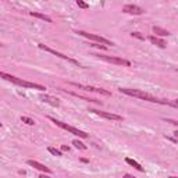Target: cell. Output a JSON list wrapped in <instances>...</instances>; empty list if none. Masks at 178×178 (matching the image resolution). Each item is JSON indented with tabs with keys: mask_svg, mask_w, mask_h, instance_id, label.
<instances>
[{
	"mask_svg": "<svg viewBox=\"0 0 178 178\" xmlns=\"http://www.w3.org/2000/svg\"><path fill=\"white\" fill-rule=\"evenodd\" d=\"M121 93L128 95V96H132L136 97V99H141L145 100V102H150V103H157V104H167V106H171V107H175L174 102H170V100H163V99H157L153 95L147 93V92H143L141 89H129V88H120L118 89Z\"/></svg>",
	"mask_w": 178,
	"mask_h": 178,
	"instance_id": "1",
	"label": "cell"
},
{
	"mask_svg": "<svg viewBox=\"0 0 178 178\" xmlns=\"http://www.w3.org/2000/svg\"><path fill=\"white\" fill-rule=\"evenodd\" d=\"M78 35L83 36V38L89 39V40H93L99 44H104V46H114L113 42H110L108 39L103 38V36H99V35H95V33H89V32H85V31H77Z\"/></svg>",
	"mask_w": 178,
	"mask_h": 178,
	"instance_id": "4",
	"label": "cell"
},
{
	"mask_svg": "<svg viewBox=\"0 0 178 178\" xmlns=\"http://www.w3.org/2000/svg\"><path fill=\"white\" fill-rule=\"evenodd\" d=\"M153 32H155L157 36H168L170 35L168 31L163 29V28H160V27H156V25L153 27Z\"/></svg>",
	"mask_w": 178,
	"mask_h": 178,
	"instance_id": "15",
	"label": "cell"
},
{
	"mask_svg": "<svg viewBox=\"0 0 178 178\" xmlns=\"http://www.w3.org/2000/svg\"><path fill=\"white\" fill-rule=\"evenodd\" d=\"M125 161H127V163L129 164V166H132L135 170H138V171H141V172H143V171H145V168L141 166V164L138 163V161L132 160V159H129V157H127V159H125Z\"/></svg>",
	"mask_w": 178,
	"mask_h": 178,
	"instance_id": "14",
	"label": "cell"
},
{
	"mask_svg": "<svg viewBox=\"0 0 178 178\" xmlns=\"http://www.w3.org/2000/svg\"><path fill=\"white\" fill-rule=\"evenodd\" d=\"M21 121L25 122L27 125H35V121H33L32 118H29V117H27V116H22L21 117Z\"/></svg>",
	"mask_w": 178,
	"mask_h": 178,
	"instance_id": "18",
	"label": "cell"
},
{
	"mask_svg": "<svg viewBox=\"0 0 178 178\" xmlns=\"http://www.w3.org/2000/svg\"><path fill=\"white\" fill-rule=\"evenodd\" d=\"M174 102V104H175V107H178V99H175V100H172Z\"/></svg>",
	"mask_w": 178,
	"mask_h": 178,
	"instance_id": "25",
	"label": "cell"
},
{
	"mask_svg": "<svg viewBox=\"0 0 178 178\" xmlns=\"http://www.w3.org/2000/svg\"><path fill=\"white\" fill-rule=\"evenodd\" d=\"M89 111H92L93 114H97V116L103 117V118L111 120V121H122V116L120 114H114V113H107V111H100V110H95V108H91Z\"/></svg>",
	"mask_w": 178,
	"mask_h": 178,
	"instance_id": "8",
	"label": "cell"
},
{
	"mask_svg": "<svg viewBox=\"0 0 178 178\" xmlns=\"http://www.w3.org/2000/svg\"><path fill=\"white\" fill-rule=\"evenodd\" d=\"M68 146H66V145H63V146H61V152H68Z\"/></svg>",
	"mask_w": 178,
	"mask_h": 178,
	"instance_id": "22",
	"label": "cell"
},
{
	"mask_svg": "<svg viewBox=\"0 0 178 178\" xmlns=\"http://www.w3.org/2000/svg\"><path fill=\"white\" fill-rule=\"evenodd\" d=\"M149 42L152 44H156V46H159V47H161V49H164V47H167V42L166 40H163L161 38H159V36H155V35H152V36H149Z\"/></svg>",
	"mask_w": 178,
	"mask_h": 178,
	"instance_id": "12",
	"label": "cell"
},
{
	"mask_svg": "<svg viewBox=\"0 0 178 178\" xmlns=\"http://www.w3.org/2000/svg\"><path fill=\"white\" fill-rule=\"evenodd\" d=\"M174 136H175V138H178V129L174 131Z\"/></svg>",
	"mask_w": 178,
	"mask_h": 178,
	"instance_id": "26",
	"label": "cell"
},
{
	"mask_svg": "<svg viewBox=\"0 0 178 178\" xmlns=\"http://www.w3.org/2000/svg\"><path fill=\"white\" fill-rule=\"evenodd\" d=\"M39 178H52V177H49V175H44V174H42V175H39Z\"/></svg>",
	"mask_w": 178,
	"mask_h": 178,
	"instance_id": "24",
	"label": "cell"
},
{
	"mask_svg": "<svg viewBox=\"0 0 178 178\" xmlns=\"http://www.w3.org/2000/svg\"><path fill=\"white\" fill-rule=\"evenodd\" d=\"M92 56H96L99 57L100 60H104L107 63H111V64H116V66H125V67H129L131 63L125 58H121V57H116V56H102V54H92Z\"/></svg>",
	"mask_w": 178,
	"mask_h": 178,
	"instance_id": "6",
	"label": "cell"
},
{
	"mask_svg": "<svg viewBox=\"0 0 178 178\" xmlns=\"http://www.w3.org/2000/svg\"><path fill=\"white\" fill-rule=\"evenodd\" d=\"M49 120L52 122H54L57 127H60L61 129H66L67 132H70V134H72V135H77L78 138H82V139H85V138H88V134L85 132V131H81V129H78V128H75V127H72V125H68V124H66V122H63V121H60V120H56L54 117H49Z\"/></svg>",
	"mask_w": 178,
	"mask_h": 178,
	"instance_id": "3",
	"label": "cell"
},
{
	"mask_svg": "<svg viewBox=\"0 0 178 178\" xmlns=\"http://www.w3.org/2000/svg\"><path fill=\"white\" fill-rule=\"evenodd\" d=\"M122 11L128 13V14H134V15H141V14H143V8H141L136 4H125L124 7H122Z\"/></svg>",
	"mask_w": 178,
	"mask_h": 178,
	"instance_id": "9",
	"label": "cell"
},
{
	"mask_svg": "<svg viewBox=\"0 0 178 178\" xmlns=\"http://www.w3.org/2000/svg\"><path fill=\"white\" fill-rule=\"evenodd\" d=\"M131 36H132V38H136V39H141V40H145V36L141 35L139 32H132V33H131Z\"/></svg>",
	"mask_w": 178,
	"mask_h": 178,
	"instance_id": "20",
	"label": "cell"
},
{
	"mask_svg": "<svg viewBox=\"0 0 178 178\" xmlns=\"http://www.w3.org/2000/svg\"><path fill=\"white\" fill-rule=\"evenodd\" d=\"M71 85L77 86V88L82 89V91H86V92H96V93H100L103 96H111V93L106 89H102V88H95V86H86V85H81V83H77V82H71Z\"/></svg>",
	"mask_w": 178,
	"mask_h": 178,
	"instance_id": "7",
	"label": "cell"
},
{
	"mask_svg": "<svg viewBox=\"0 0 178 178\" xmlns=\"http://www.w3.org/2000/svg\"><path fill=\"white\" fill-rule=\"evenodd\" d=\"M0 77L6 81H10L11 83H15L18 86H22V88H28V89H38V91L43 92L46 91L43 85H39V83H33V82H29V81H24L21 78H17L14 75H10V74H6V72H0Z\"/></svg>",
	"mask_w": 178,
	"mask_h": 178,
	"instance_id": "2",
	"label": "cell"
},
{
	"mask_svg": "<svg viewBox=\"0 0 178 178\" xmlns=\"http://www.w3.org/2000/svg\"><path fill=\"white\" fill-rule=\"evenodd\" d=\"M47 150H49V153H52L53 156H57V157H60V156H61V150L56 149V147H53V146H49V147H47Z\"/></svg>",
	"mask_w": 178,
	"mask_h": 178,
	"instance_id": "17",
	"label": "cell"
},
{
	"mask_svg": "<svg viewBox=\"0 0 178 178\" xmlns=\"http://www.w3.org/2000/svg\"><path fill=\"white\" fill-rule=\"evenodd\" d=\"M27 164H28V166H31V167H33V168L39 170V171H42V172H47V174L52 172V170H50L49 167H46L44 164L39 163V161H36V160H28Z\"/></svg>",
	"mask_w": 178,
	"mask_h": 178,
	"instance_id": "10",
	"label": "cell"
},
{
	"mask_svg": "<svg viewBox=\"0 0 178 178\" xmlns=\"http://www.w3.org/2000/svg\"><path fill=\"white\" fill-rule=\"evenodd\" d=\"M29 15L36 17V18H39V19H43V21H46V22H53V19L50 18V17L44 15V14H42V13H36V11H29Z\"/></svg>",
	"mask_w": 178,
	"mask_h": 178,
	"instance_id": "13",
	"label": "cell"
},
{
	"mask_svg": "<svg viewBox=\"0 0 178 178\" xmlns=\"http://www.w3.org/2000/svg\"><path fill=\"white\" fill-rule=\"evenodd\" d=\"M77 6L79 8H83V10H86V8H89V4L85 2H82V0H77Z\"/></svg>",
	"mask_w": 178,
	"mask_h": 178,
	"instance_id": "19",
	"label": "cell"
},
{
	"mask_svg": "<svg viewBox=\"0 0 178 178\" xmlns=\"http://www.w3.org/2000/svg\"><path fill=\"white\" fill-rule=\"evenodd\" d=\"M38 47H39V49H42V50H44V52H49V53H52V54H54V56H56V57H60V58H63V60H67V61H70V63L75 64V66L81 67V64H79V63H78V61H77V60H74V58L68 57V56L63 54V53H60V52H56V50H54V49H52V47L46 46V44H43V43H39V44H38Z\"/></svg>",
	"mask_w": 178,
	"mask_h": 178,
	"instance_id": "5",
	"label": "cell"
},
{
	"mask_svg": "<svg viewBox=\"0 0 178 178\" xmlns=\"http://www.w3.org/2000/svg\"><path fill=\"white\" fill-rule=\"evenodd\" d=\"M168 178H178V177H174V175H171V177H168Z\"/></svg>",
	"mask_w": 178,
	"mask_h": 178,
	"instance_id": "27",
	"label": "cell"
},
{
	"mask_svg": "<svg viewBox=\"0 0 178 178\" xmlns=\"http://www.w3.org/2000/svg\"><path fill=\"white\" fill-rule=\"evenodd\" d=\"M72 145H74L77 149H79V150H86L88 149V146H86L85 143H82L81 141H78V139H75V141H72Z\"/></svg>",
	"mask_w": 178,
	"mask_h": 178,
	"instance_id": "16",
	"label": "cell"
},
{
	"mask_svg": "<svg viewBox=\"0 0 178 178\" xmlns=\"http://www.w3.org/2000/svg\"><path fill=\"white\" fill-rule=\"evenodd\" d=\"M166 121H167V122H170V124H172V125H177V127H178V121H175V120H170V118H166Z\"/></svg>",
	"mask_w": 178,
	"mask_h": 178,
	"instance_id": "21",
	"label": "cell"
},
{
	"mask_svg": "<svg viewBox=\"0 0 178 178\" xmlns=\"http://www.w3.org/2000/svg\"><path fill=\"white\" fill-rule=\"evenodd\" d=\"M122 178H135V177H132L131 174H124V177H122Z\"/></svg>",
	"mask_w": 178,
	"mask_h": 178,
	"instance_id": "23",
	"label": "cell"
},
{
	"mask_svg": "<svg viewBox=\"0 0 178 178\" xmlns=\"http://www.w3.org/2000/svg\"><path fill=\"white\" fill-rule=\"evenodd\" d=\"M39 99L44 103H49V104L53 106V107H58V106H60V100L54 96H50V95H40Z\"/></svg>",
	"mask_w": 178,
	"mask_h": 178,
	"instance_id": "11",
	"label": "cell"
}]
</instances>
